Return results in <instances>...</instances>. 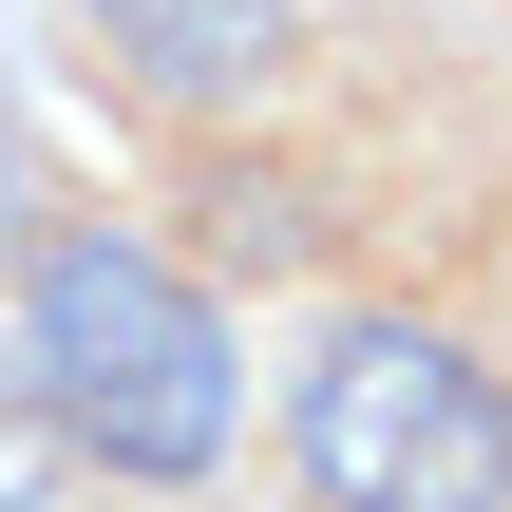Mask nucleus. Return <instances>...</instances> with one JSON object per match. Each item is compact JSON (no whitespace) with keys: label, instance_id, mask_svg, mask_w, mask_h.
Wrapping results in <instances>:
<instances>
[{"label":"nucleus","instance_id":"f257e3e1","mask_svg":"<svg viewBox=\"0 0 512 512\" xmlns=\"http://www.w3.org/2000/svg\"><path fill=\"white\" fill-rule=\"evenodd\" d=\"M19 380H38L57 456H95V475H209L228 418H247L228 304L171 247H133V228H38V266H19Z\"/></svg>","mask_w":512,"mask_h":512},{"label":"nucleus","instance_id":"f03ea898","mask_svg":"<svg viewBox=\"0 0 512 512\" xmlns=\"http://www.w3.org/2000/svg\"><path fill=\"white\" fill-rule=\"evenodd\" d=\"M304 512H512V380L456 323H323L285 380Z\"/></svg>","mask_w":512,"mask_h":512},{"label":"nucleus","instance_id":"7ed1b4c3","mask_svg":"<svg viewBox=\"0 0 512 512\" xmlns=\"http://www.w3.org/2000/svg\"><path fill=\"white\" fill-rule=\"evenodd\" d=\"M76 38L114 57V95L152 114H228L304 57V0H76Z\"/></svg>","mask_w":512,"mask_h":512},{"label":"nucleus","instance_id":"20e7f679","mask_svg":"<svg viewBox=\"0 0 512 512\" xmlns=\"http://www.w3.org/2000/svg\"><path fill=\"white\" fill-rule=\"evenodd\" d=\"M57 418H38V380H19V342H0V512H57Z\"/></svg>","mask_w":512,"mask_h":512}]
</instances>
